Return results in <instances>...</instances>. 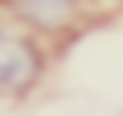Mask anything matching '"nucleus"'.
I'll list each match as a JSON object with an SVG mask.
<instances>
[{
  "instance_id": "f03ea898",
  "label": "nucleus",
  "mask_w": 123,
  "mask_h": 116,
  "mask_svg": "<svg viewBox=\"0 0 123 116\" xmlns=\"http://www.w3.org/2000/svg\"><path fill=\"white\" fill-rule=\"evenodd\" d=\"M7 4L18 11L21 21H28V25H35L42 32L63 28L77 7V0H7Z\"/></svg>"
},
{
  "instance_id": "f257e3e1",
  "label": "nucleus",
  "mask_w": 123,
  "mask_h": 116,
  "mask_svg": "<svg viewBox=\"0 0 123 116\" xmlns=\"http://www.w3.org/2000/svg\"><path fill=\"white\" fill-rule=\"evenodd\" d=\"M42 60L25 35L0 32V95H21L35 85Z\"/></svg>"
}]
</instances>
